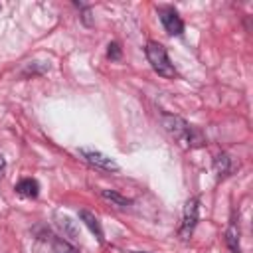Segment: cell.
I'll use <instances>...</instances> for the list:
<instances>
[{"instance_id":"ba28073f","label":"cell","mask_w":253,"mask_h":253,"mask_svg":"<svg viewBox=\"0 0 253 253\" xmlns=\"http://www.w3.org/2000/svg\"><path fill=\"white\" fill-rule=\"evenodd\" d=\"M225 243L231 253H239V227L235 225V221H231L225 231Z\"/></svg>"},{"instance_id":"8fae6325","label":"cell","mask_w":253,"mask_h":253,"mask_svg":"<svg viewBox=\"0 0 253 253\" xmlns=\"http://www.w3.org/2000/svg\"><path fill=\"white\" fill-rule=\"evenodd\" d=\"M53 251H55V253H77L69 243H65V241H61V239H57V241L53 243Z\"/></svg>"},{"instance_id":"277c9868","label":"cell","mask_w":253,"mask_h":253,"mask_svg":"<svg viewBox=\"0 0 253 253\" xmlns=\"http://www.w3.org/2000/svg\"><path fill=\"white\" fill-rule=\"evenodd\" d=\"M198 221V198H190L184 206V215H182V225H180V237L186 241Z\"/></svg>"},{"instance_id":"7c38bea8","label":"cell","mask_w":253,"mask_h":253,"mask_svg":"<svg viewBox=\"0 0 253 253\" xmlns=\"http://www.w3.org/2000/svg\"><path fill=\"white\" fill-rule=\"evenodd\" d=\"M107 57H109V59H119V57H121V45H119L117 42L109 43V49H107Z\"/></svg>"},{"instance_id":"7a4b0ae2","label":"cell","mask_w":253,"mask_h":253,"mask_svg":"<svg viewBox=\"0 0 253 253\" xmlns=\"http://www.w3.org/2000/svg\"><path fill=\"white\" fill-rule=\"evenodd\" d=\"M144 53H146V59H148L150 67H152L158 75L168 77V79H172V77L178 75V71H176L174 63L170 61V57H168V53H166V49H164L162 43H158V42H148L146 47H144Z\"/></svg>"},{"instance_id":"3957f363","label":"cell","mask_w":253,"mask_h":253,"mask_svg":"<svg viewBox=\"0 0 253 253\" xmlns=\"http://www.w3.org/2000/svg\"><path fill=\"white\" fill-rule=\"evenodd\" d=\"M79 154L85 158V162H89L91 166L99 168V170H105V172H119V164L105 152L97 150V148H79Z\"/></svg>"},{"instance_id":"8992f818","label":"cell","mask_w":253,"mask_h":253,"mask_svg":"<svg viewBox=\"0 0 253 253\" xmlns=\"http://www.w3.org/2000/svg\"><path fill=\"white\" fill-rule=\"evenodd\" d=\"M79 217H81V221L89 227V231L99 239V241H103V229H101V223H99V219L91 213V211H87V210H81L79 211Z\"/></svg>"},{"instance_id":"6da1fadb","label":"cell","mask_w":253,"mask_h":253,"mask_svg":"<svg viewBox=\"0 0 253 253\" xmlns=\"http://www.w3.org/2000/svg\"><path fill=\"white\" fill-rule=\"evenodd\" d=\"M162 126L184 146L188 148H196V146H202L204 144V136L198 128L190 126L182 117L178 115H168V113H162Z\"/></svg>"},{"instance_id":"30bf717a","label":"cell","mask_w":253,"mask_h":253,"mask_svg":"<svg viewBox=\"0 0 253 253\" xmlns=\"http://www.w3.org/2000/svg\"><path fill=\"white\" fill-rule=\"evenodd\" d=\"M101 196H103L105 200H109L113 206H119V208H126V206H130V200L123 198L121 194H117V192H113V190H101Z\"/></svg>"},{"instance_id":"5bb4252c","label":"cell","mask_w":253,"mask_h":253,"mask_svg":"<svg viewBox=\"0 0 253 253\" xmlns=\"http://www.w3.org/2000/svg\"><path fill=\"white\" fill-rule=\"evenodd\" d=\"M140 253H142V251H140Z\"/></svg>"},{"instance_id":"52a82bcc","label":"cell","mask_w":253,"mask_h":253,"mask_svg":"<svg viewBox=\"0 0 253 253\" xmlns=\"http://www.w3.org/2000/svg\"><path fill=\"white\" fill-rule=\"evenodd\" d=\"M16 192L24 198H36L38 192H40V184L34 180V178H24L16 184Z\"/></svg>"},{"instance_id":"5b68a950","label":"cell","mask_w":253,"mask_h":253,"mask_svg":"<svg viewBox=\"0 0 253 253\" xmlns=\"http://www.w3.org/2000/svg\"><path fill=\"white\" fill-rule=\"evenodd\" d=\"M158 16H160V22L166 30V34L170 36H180L184 32V22L182 18L178 16V12L170 6H164V8H158Z\"/></svg>"},{"instance_id":"9c48e42d","label":"cell","mask_w":253,"mask_h":253,"mask_svg":"<svg viewBox=\"0 0 253 253\" xmlns=\"http://www.w3.org/2000/svg\"><path fill=\"white\" fill-rule=\"evenodd\" d=\"M213 168H215V172L219 174V176H225L227 172H229V168H231V160H229V156L227 154H217L215 158H213Z\"/></svg>"},{"instance_id":"4fadbf2b","label":"cell","mask_w":253,"mask_h":253,"mask_svg":"<svg viewBox=\"0 0 253 253\" xmlns=\"http://www.w3.org/2000/svg\"><path fill=\"white\" fill-rule=\"evenodd\" d=\"M4 168H6V162H4V158H2V154H0V178H2V174H4Z\"/></svg>"}]
</instances>
